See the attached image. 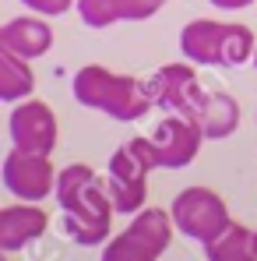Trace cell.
Returning <instances> with one entry per match:
<instances>
[{
    "label": "cell",
    "instance_id": "obj_6",
    "mask_svg": "<svg viewBox=\"0 0 257 261\" xmlns=\"http://www.w3.org/2000/svg\"><path fill=\"white\" fill-rule=\"evenodd\" d=\"M7 134L14 141V148L46 152V155L56 148V138H60L53 110L46 106L43 99H32V95L21 99V102H14V110L7 117Z\"/></svg>",
    "mask_w": 257,
    "mask_h": 261
},
{
    "label": "cell",
    "instance_id": "obj_23",
    "mask_svg": "<svg viewBox=\"0 0 257 261\" xmlns=\"http://www.w3.org/2000/svg\"><path fill=\"white\" fill-rule=\"evenodd\" d=\"M254 67H257V53H254Z\"/></svg>",
    "mask_w": 257,
    "mask_h": 261
},
{
    "label": "cell",
    "instance_id": "obj_12",
    "mask_svg": "<svg viewBox=\"0 0 257 261\" xmlns=\"http://www.w3.org/2000/svg\"><path fill=\"white\" fill-rule=\"evenodd\" d=\"M113 88H117V74L106 71L102 64H85V67H78L74 78H71V92H74V99H78L85 110H106Z\"/></svg>",
    "mask_w": 257,
    "mask_h": 261
},
{
    "label": "cell",
    "instance_id": "obj_5",
    "mask_svg": "<svg viewBox=\"0 0 257 261\" xmlns=\"http://www.w3.org/2000/svg\"><path fill=\"white\" fill-rule=\"evenodd\" d=\"M159 155V170H183L197 159L201 145L208 141L197 120L180 117V113H166V120H159L155 130L148 134Z\"/></svg>",
    "mask_w": 257,
    "mask_h": 261
},
{
    "label": "cell",
    "instance_id": "obj_19",
    "mask_svg": "<svg viewBox=\"0 0 257 261\" xmlns=\"http://www.w3.org/2000/svg\"><path fill=\"white\" fill-rule=\"evenodd\" d=\"M109 4L117 21H145V18H155L166 0H109Z\"/></svg>",
    "mask_w": 257,
    "mask_h": 261
},
{
    "label": "cell",
    "instance_id": "obj_3",
    "mask_svg": "<svg viewBox=\"0 0 257 261\" xmlns=\"http://www.w3.org/2000/svg\"><path fill=\"white\" fill-rule=\"evenodd\" d=\"M148 92H152L159 110L190 117V120H197V113L208 99V88L197 82V71H194L190 60L187 64H162L148 78Z\"/></svg>",
    "mask_w": 257,
    "mask_h": 261
},
{
    "label": "cell",
    "instance_id": "obj_13",
    "mask_svg": "<svg viewBox=\"0 0 257 261\" xmlns=\"http://www.w3.org/2000/svg\"><path fill=\"white\" fill-rule=\"evenodd\" d=\"M208 261H257V229L229 222L212 244H205Z\"/></svg>",
    "mask_w": 257,
    "mask_h": 261
},
{
    "label": "cell",
    "instance_id": "obj_20",
    "mask_svg": "<svg viewBox=\"0 0 257 261\" xmlns=\"http://www.w3.org/2000/svg\"><path fill=\"white\" fill-rule=\"evenodd\" d=\"M74 7H78V18L85 21L88 29H109V25L117 21L109 0H78Z\"/></svg>",
    "mask_w": 257,
    "mask_h": 261
},
{
    "label": "cell",
    "instance_id": "obj_7",
    "mask_svg": "<svg viewBox=\"0 0 257 261\" xmlns=\"http://www.w3.org/2000/svg\"><path fill=\"white\" fill-rule=\"evenodd\" d=\"M0 49H11L25 60H39L53 49V29L46 21V14H21V18H11L4 21L0 29Z\"/></svg>",
    "mask_w": 257,
    "mask_h": 261
},
{
    "label": "cell",
    "instance_id": "obj_21",
    "mask_svg": "<svg viewBox=\"0 0 257 261\" xmlns=\"http://www.w3.org/2000/svg\"><path fill=\"white\" fill-rule=\"evenodd\" d=\"M28 11H36V14H46V18H60L64 11H71L78 0H21Z\"/></svg>",
    "mask_w": 257,
    "mask_h": 261
},
{
    "label": "cell",
    "instance_id": "obj_10",
    "mask_svg": "<svg viewBox=\"0 0 257 261\" xmlns=\"http://www.w3.org/2000/svg\"><path fill=\"white\" fill-rule=\"evenodd\" d=\"M152 106H155V99L148 92V82H137L130 74H117V88H113V95H109L102 113L120 120V124H130V120H141Z\"/></svg>",
    "mask_w": 257,
    "mask_h": 261
},
{
    "label": "cell",
    "instance_id": "obj_18",
    "mask_svg": "<svg viewBox=\"0 0 257 261\" xmlns=\"http://www.w3.org/2000/svg\"><path fill=\"white\" fill-rule=\"evenodd\" d=\"M99 261H159V254L145 240H137L130 229H124V233H117V237H109L102 244Z\"/></svg>",
    "mask_w": 257,
    "mask_h": 261
},
{
    "label": "cell",
    "instance_id": "obj_8",
    "mask_svg": "<svg viewBox=\"0 0 257 261\" xmlns=\"http://www.w3.org/2000/svg\"><path fill=\"white\" fill-rule=\"evenodd\" d=\"M46 226H49V216H46V208H39L36 201L7 205V208L0 212V247H4L7 254H14V251L36 244L46 233Z\"/></svg>",
    "mask_w": 257,
    "mask_h": 261
},
{
    "label": "cell",
    "instance_id": "obj_4",
    "mask_svg": "<svg viewBox=\"0 0 257 261\" xmlns=\"http://www.w3.org/2000/svg\"><path fill=\"white\" fill-rule=\"evenodd\" d=\"M56 173L60 170L49 163L46 152L11 148L4 155V187L18 201H46L49 194H56Z\"/></svg>",
    "mask_w": 257,
    "mask_h": 261
},
{
    "label": "cell",
    "instance_id": "obj_14",
    "mask_svg": "<svg viewBox=\"0 0 257 261\" xmlns=\"http://www.w3.org/2000/svg\"><path fill=\"white\" fill-rule=\"evenodd\" d=\"M127 229L137 237V240H145L155 254H162V251L173 244V233H180L173 212H166V208H141V212H134Z\"/></svg>",
    "mask_w": 257,
    "mask_h": 261
},
{
    "label": "cell",
    "instance_id": "obj_17",
    "mask_svg": "<svg viewBox=\"0 0 257 261\" xmlns=\"http://www.w3.org/2000/svg\"><path fill=\"white\" fill-rule=\"evenodd\" d=\"M257 53L254 29L240 21H225V39H222V67H240Z\"/></svg>",
    "mask_w": 257,
    "mask_h": 261
},
{
    "label": "cell",
    "instance_id": "obj_11",
    "mask_svg": "<svg viewBox=\"0 0 257 261\" xmlns=\"http://www.w3.org/2000/svg\"><path fill=\"white\" fill-rule=\"evenodd\" d=\"M197 124H201L208 141H222V138L236 134V127H240V102L229 92H208V99H205V106L197 113Z\"/></svg>",
    "mask_w": 257,
    "mask_h": 261
},
{
    "label": "cell",
    "instance_id": "obj_15",
    "mask_svg": "<svg viewBox=\"0 0 257 261\" xmlns=\"http://www.w3.org/2000/svg\"><path fill=\"white\" fill-rule=\"evenodd\" d=\"M36 92L32 64L11 49H0V99L4 102H21Z\"/></svg>",
    "mask_w": 257,
    "mask_h": 261
},
{
    "label": "cell",
    "instance_id": "obj_9",
    "mask_svg": "<svg viewBox=\"0 0 257 261\" xmlns=\"http://www.w3.org/2000/svg\"><path fill=\"white\" fill-rule=\"evenodd\" d=\"M222 39H225V21L197 18L187 21L180 32V53L183 60L197 67H222Z\"/></svg>",
    "mask_w": 257,
    "mask_h": 261
},
{
    "label": "cell",
    "instance_id": "obj_22",
    "mask_svg": "<svg viewBox=\"0 0 257 261\" xmlns=\"http://www.w3.org/2000/svg\"><path fill=\"white\" fill-rule=\"evenodd\" d=\"M212 7H222V11H243V7H250L254 0H208Z\"/></svg>",
    "mask_w": 257,
    "mask_h": 261
},
{
    "label": "cell",
    "instance_id": "obj_2",
    "mask_svg": "<svg viewBox=\"0 0 257 261\" xmlns=\"http://www.w3.org/2000/svg\"><path fill=\"white\" fill-rule=\"evenodd\" d=\"M176 229L197 244H212L215 237L233 222L229 219V205L225 198L212 191V187H183L169 205Z\"/></svg>",
    "mask_w": 257,
    "mask_h": 261
},
{
    "label": "cell",
    "instance_id": "obj_16",
    "mask_svg": "<svg viewBox=\"0 0 257 261\" xmlns=\"http://www.w3.org/2000/svg\"><path fill=\"white\" fill-rule=\"evenodd\" d=\"M109 184V201L120 216H134L145 208V198H148V176H113L106 173Z\"/></svg>",
    "mask_w": 257,
    "mask_h": 261
},
{
    "label": "cell",
    "instance_id": "obj_1",
    "mask_svg": "<svg viewBox=\"0 0 257 261\" xmlns=\"http://www.w3.org/2000/svg\"><path fill=\"white\" fill-rule=\"evenodd\" d=\"M56 205L64 216V233L78 247H99L109 240V184L85 163H71L56 173Z\"/></svg>",
    "mask_w": 257,
    "mask_h": 261
}]
</instances>
